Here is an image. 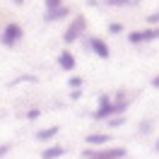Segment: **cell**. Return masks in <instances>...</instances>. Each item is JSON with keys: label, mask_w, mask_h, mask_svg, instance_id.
Here are the masks:
<instances>
[{"label": "cell", "mask_w": 159, "mask_h": 159, "mask_svg": "<svg viewBox=\"0 0 159 159\" xmlns=\"http://www.w3.org/2000/svg\"><path fill=\"white\" fill-rule=\"evenodd\" d=\"M109 31L111 34H118V31H123V27H120L118 22H113V24H109Z\"/></svg>", "instance_id": "cell-14"}, {"label": "cell", "mask_w": 159, "mask_h": 159, "mask_svg": "<svg viewBox=\"0 0 159 159\" xmlns=\"http://www.w3.org/2000/svg\"><path fill=\"white\" fill-rule=\"evenodd\" d=\"M43 2H46V7H48V10H53V7H60V5H63V0H43Z\"/></svg>", "instance_id": "cell-13"}, {"label": "cell", "mask_w": 159, "mask_h": 159, "mask_svg": "<svg viewBox=\"0 0 159 159\" xmlns=\"http://www.w3.org/2000/svg\"><path fill=\"white\" fill-rule=\"evenodd\" d=\"M87 46L92 48V53H97V56H99V58H104V60H106V58L111 56V48H109V43H106L104 39H99V36H92Z\"/></svg>", "instance_id": "cell-5"}, {"label": "cell", "mask_w": 159, "mask_h": 159, "mask_svg": "<svg viewBox=\"0 0 159 159\" xmlns=\"http://www.w3.org/2000/svg\"><path fill=\"white\" fill-rule=\"evenodd\" d=\"M147 22H149V24H157V22H159V10L154 12V15H149V17H147Z\"/></svg>", "instance_id": "cell-15"}, {"label": "cell", "mask_w": 159, "mask_h": 159, "mask_svg": "<svg viewBox=\"0 0 159 159\" xmlns=\"http://www.w3.org/2000/svg\"><path fill=\"white\" fill-rule=\"evenodd\" d=\"M56 133H58V128H43L41 133H36V140H51L56 138Z\"/></svg>", "instance_id": "cell-11"}, {"label": "cell", "mask_w": 159, "mask_h": 159, "mask_svg": "<svg viewBox=\"0 0 159 159\" xmlns=\"http://www.w3.org/2000/svg\"><path fill=\"white\" fill-rule=\"evenodd\" d=\"M111 120V125H113V128H116V125H120V123H123V118H120V116H118V118H109Z\"/></svg>", "instance_id": "cell-17"}, {"label": "cell", "mask_w": 159, "mask_h": 159, "mask_svg": "<svg viewBox=\"0 0 159 159\" xmlns=\"http://www.w3.org/2000/svg\"><path fill=\"white\" fill-rule=\"evenodd\" d=\"M7 149H10V145H2V147H0V157H2V154H7Z\"/></svg>", "instance_id": "cell-19"}, {"label": "cell", "mask_w": 159, "mask_h": 159, "mask_svg": "<svg viewBox=\"0 0 159 159\" xmlns=\"http://www.w3.org/2000/svg\"><path fill=\"white\" fill-rule=\"evenodd\" d=\"M157 149H159V142H157Z\"/></svg>", "instance_id": "cell-22"}, {"label": "cell", "mask_w": 159, "mask_h": 159, "mask_svg": "<svg viewBox=\"0 0 159 159\" xmlns=\"http://www.w3.org/2000/svg\"><path fill=\"white\" fill-rule=\"evenodd\" d=\"M111 140V135H104V133H92V135H87V142L89 145H106Z\"/></svg>", "instance_id": "cell-9"}, {"label": "cell", "mask_w": 159, "mask_h": 159, "mask_svg": "<svg viewBox=\"0 0 159 159\" xmlns=\"http://www.w3.org/2000/svg\"><path fill=\"white\" fill-rule=\"evenodd\" d=\"M84 157H104V159H120L125 157V149L123 147H116V149H104V152H92V149H87L84 152Z\"/></svg>", "instance_id": "cell-6"}, {"label": "cell", "mask_w": 159, "mask_h": 159, "mask_svg": "<svg viewBox=\"0 0 159 159\" xmlns=\"http://www.w3.org/2000/svg\"><path fill=\"white\" fill-rule=\"evenodd\" d=\"M80 84H82V80H80V77H72V80H70V87H80Z\"/></svg>", "instance_id": "cell-16"}, {"label": "cell", "mask_w": 159, "mask_h": 159, "mask_svg": "<svg viewBox=\"0 0 159 159\" xmlns=\"http://www.w3.org/2000/svg\"><path fill=\"white\" fill-rule=\"evenodd\" d=\"M63 152H65L63 147H48V149L41 152V159H56V157H60Z\"/></svg>", "instance_id": "cell-10"}, {"label": "cell", "mask_w": 159, "mask_h": 159, "mask_svg": "<svg viewBox=\"0 0 159 159\" xmlns=\"http://www.w3.org/2000/svg\"><path fill=\"white\" fill-rule=\"evenodd\" d=\"M92 159H104V157H92Z\"/></svg>", "instance_id": "cell-21"}, {"label": "cell", "mask_w": 159, "mask_h": 159, "mask_svg": "<svg viewBox=\"0 0 159 159\" xmlns=\"http://www.w3.org/2000/svg\"><path fill=\"white\" fill-rule=\"evenodd\" d=\"M130 43H145V41H154L159 39V29H154V27H149V29H142V31H133V34H128Z\"/></svg>", "instance_id": "cell-4"}, {"label": "cell", "mask_w": 159, "mask_h": 159, "mask_svg": "<svg viewBox=\"0 0 159 159\" xmlns=\"http://www.w3.org/2000/svg\"><path fill=\"white\" fill-rule=\"evenodd\" d=\"M111 116H116V106H113V99L104 94V97L99 99V109H97V113H94V118L104 120V118H111Z\"/></svg>", "instance_id": "cell-3"}, {"label": "cell", "mask_w": 159, "mask_h": 159, "mask_svg": "<svg viewBox=\"0 0 159 159\" xmlns=\"http://www.w3.org/2000/svg\"><path fill=\"white\" fill-rule=\"evenodd\" d=\"M58 65H60L63 70H68V72H72L77 63H75V56H72L70 51H60V53H58Z\"/></svg>", "instance_id": "cell-7"}, {"label": "cell", "mask_w": 159, "mask_h": 159, "mask_svg": "<svg viewBox=\"0 0 159 159\" xmlns=\"http://www.w3.org/2000/svg\"><path fill=\"white\" fill-rule=\"evenodd\" d=\"M84 29H87V22H84V17H82V15H77L75 20L70 22V27L65 29V34H63V41H65V43L75 41L80 34H84Z\"/></svg>", "instance_id": "cell-1"}, {"label": "cell", "mask_w": 159, "mask_h": 159, "mask_svg": "<svg viewBox=\"0 0 159 159\" xmlns=\"http://www.w3.org/2000/svg\"><path fill=\"white\" fill-rule=\"evenodd\" d=\"M36 116H39V111H36V109H31L29 113H27V118H36Z\"/></svg>", "instance_id": "cell-18"}, {"label": "cell", "mask_w": 159, "mask_h": 159, "mask_svg": "<svg viewBox=\"0 0 159 159\" xmlns=\"http://www.w3.org/2000/svg\"><path fill=\"white\" fill-rule=\"evenodd\" d=\"M104 2H109L113 7H125V5H130V0H104Z\"/></svg>", "instance_id": "cell-12"}, {"label": "cell", "mask_w": 159, "mask_h": 159, "mask_svg": "<svg viewBox=\"0 0 159 159\" xmlns=\"http://www.w3.org/2000/svg\"><path fill=\"white\" fill-rule=\"evenodd\" d=\"M152 87H154V89H159V75H157L154 80H152Z\"/></svg>", "instance_id": "cell-20"}, {"label": "cell", "mask_w": 159, "mask_h": 159, "mask_svg": "<svg viewBox=\"0 0 159 159\" xmlns=\"http://www.w3.org/2000/svg\"><path fill=\"white\" fill-rule=\"evenodd\" d=\"M22 36H24V31H22V27L20 24H7L5 27V31H2V36H0V41L5 43V46H15V43H20L22 41Z\"/></svg>", "instance_id": "cell-2"}, {"label": "cell", "mask_w": 159, "mask_h": 159, "mask_svg": "<svg viewBox=\"0 0 159 159\" xmlns=\"http://www.w3.org/2000/svg\"><path fill=\"white\" fill-rule=\"evenodd\" d=\"M65 15H70V10L65 7V5H60V7H53V10L46 12V22H58V20H63Z\"/></svg>", "instance_id": "cell-8"}]
</instances>
